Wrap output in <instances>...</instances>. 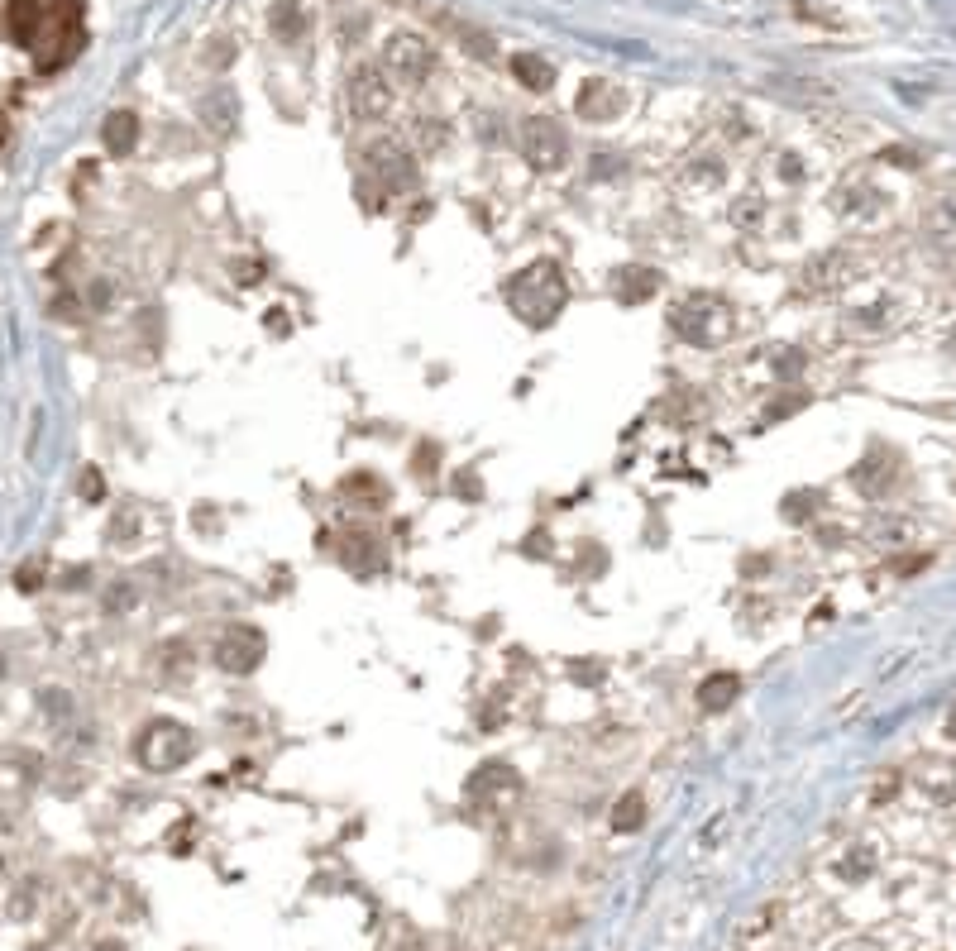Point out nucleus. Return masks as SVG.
<instances>
[{"mask_svg":"<svg viewBox=\"0 0 956 951\" xmlns=\"http://www.w3.org/2000/svg\"><path fill=\"white\" fill-rule=\"evenodd\" d=\"M39 579H44V564H24L20 569V588H34Z\"/></svg>","mask_w":956,"mask_h":951,"instance_id":"25","label":"nucleus"},{"mask_svg":"<svg viewBox=\"0 0 956 951\" xmlns=\"http://www.w3.org/2000/svg\"><path fill=\"white\" fill-rule=\"evenodd\" d=\"M273 34L297 39V34H302V10H297V5H278V10H273Z\"/></svg>","mask_w":956,"mask_h":951,"instance_id":"22","label":"nucleus"},{"mask_svg":"<svg viewBox=\"0 0 956 951\" xmlns=\"http://www.w3.org/2000/svg\"><path fill=\"white\" fill-rule=\"evenodd\" d=\"M340 493H345V498H359V502H388V488L373 474H349Z\"/></svg>","mask_w":956,"mask_h":951,"instance_id":"20","label":"nucleus"},{"mask_svg":"<svg viewBox=\"0 0 956 951\" xmlns=\"http://www.w3.org/2000/svg\"><path fill=\"white\" fill-rule=\"evenodd\" d=\"M947 736H952V741H956V713L947 717Z\"/></svg>","mask_w":956,"mask_h":951,"instance_id":"27","label":"nucleus"},{"mask_svg":"<svg viewBox=\"0 0 956 951\" xmlns=\"http://www.w3.org/2000/svg\"><path fill=\"white\" fill-rule=\"evenodd\" d=\"M187 756H192V732H187L182 722H173V717L149 722V727L139 732V741H134V760H139L144 770H153V775H168L177 765H187Z\"/></svg>","mask_w":956,"mask_h":951,"instance_id":"4","label":"nucleus"},{"mask_svg":"<svg viewBox=\"0 0 956 951\" xmlns=\"http://www.w3.org/2000/svg\"><path fill=\"white\" fill-rule=\"evenodd\" d=\"M431 67H435V48L421 34H392L383 44V72L392 82H402V87H421L431 77Z\"/></svg>","mask_w":956,"mask_h":951,"instance_id":"5","label":"nucleus"},{"mask_svg":"<svg viewBox=\"0 0 956 951\" xmlns=\"http://www.w3.org/2000/svg\"><path fill=\"white\" fill-rule=\"evenodd\" d=\"M512 77H517L526 91H550L555 87V67L545 63L541 53H517V58H512Z\"/></svg>","mask_w":956,"mask_h":951,"instance_id":"17","label":"nucleus"},{"mask_svg":"<svg viewBox=\"0 0 956 951\" xmlns=\"http://www.w3.org/2000/svg\"><path fill=\"white\" fill-rule=\"evenodd\" d=\"M522 153H526V163H531L536 173H555V168H565L569 139L550 115H531V120L522 125Z\"/></svg>","mask_w":956,"mask_h":951,"instance_id":"8","label":"nucleus"},{"mask_svg":"<svg viewBox=\"0 0 956 951\" xmlns=\"http://www.w3.org/2000/svg\"><path fill=\"white\" fill-rule=\"evenodd\" d=\"M861 951H870V947H861Z\"/></svg>","mask_w":956,"mask_h":951,"instance_id":"29","label":"nucleus"},{"mask_svg":"<svg viewBox=\"0 0 956 951\" xmlns=\"http://www.w3.org/2000/svg\"><path fill=\"white\" fill-rule=\"evenodd\" d=\"M101 139H106V149L120 158V153L134 149V139H139V115L134 110H110L106 125H101Z\"/></svg>","mask_w":956,"mask_h":951,"instance_id":"15","label":"nucleus"},{"mask_svg":"<svg viewBox=\"0 0 956 951\" xmlns=\"http://www.w3.org/2000/svg\"><path fill=\"white\" fill-rule=\"evenodd\" d=\"M263 650H268V641H263L259 627H230L216 641V665L225 674H254L263 665Z\"/></svg>","mask_w":956,"mask_h":951,"instance_id":"9","label":"nucleus"},{"mask_svg":"<svg viewBox=\"0 0 956 951\" xmlns=\"http://www.w3.org/2000/svg\"><path fill=\"white\" fill-rule=\"evenodd\" d=\"M574 106H579L584 120H598V125H603V120H617V115H622V106H627V91L612 87V82H603V77H593V82L579 87V101H574Z\"/></svg>","mask_w":956,"mask_h":951,"instance_id":"10","label":"nucleus"},{"mask_svg":"<svg viewBox=\"0 0 956 951\" xmlns=\"http://www.w3.org/2000/svg\"><path fill=\"white\" fill-rule=\"evenodd\" d=\"M201 120L211 125V130L220 134V139H230L239 125V101L230 96V91H211L206 101H201Z\"/></svg>","mask_w":956,"mask_h":951,"instance_id":"14","label":"nucleus"},{"mask_svg":"<svg viewBox=\"0 0 956 951\" xmlns=\"http://www.w3.org/2000/svg\"><path fill=\"white\" fill-rule=\"evenodd\" d=\"M5 139H10V120H5V110H0V149H5Z\"/></svg>","mask_w":956,"mask_h":951,"instance_id":"26","label":"nucleus"},{"mask_svg":"<svg viewBox=\"0 0 956 951\" xmlns=\"http://www.w3.org/2000/svg\"><path fill=\"white\" fill-rule=\"evenodd\" d=\"M928 230H933V235H947V230H956V196H942L933 211H928Z\"/></svg>","mask_w":956,"mask_h":951,"instance_id":"21","label":"nucleus"},{"mask_svg":"<svg viewBox=\"0 0 956 951\" xmlns=\"http://www.w3.org/2000/svg\"><path fill=\"white\" fill-rule=\"evenodd\" d=\"M364 163H369V177H378L388 192H412L416 182H421V168H416L412 149H407L402 139H373L369 153H364Z\"/></svg>","mask_w":956,"mask_h":951,"instance_id":"7","label":"nucleus"},{"mask_svg":"<svg viewBox=\"0 0 956 951\" xmlns=\"http://www.w3.org/2000/svg\"><path fill=\"white\" fill-rule=\"evenodd\" d=\"M569 287H565V273L555 268L550 259H536L531 268H522L517 278L507 282V306L522 316L526 325H550L555 316H560V306H565Z\"/></svg>","mask_w":956,"mask_h":951,"instance_id":"2","label":"nucleus"},{"mask_svg":"<svg viewBox=\"0 0 956 951\" xmlns=\"http://www.w3.org/2000/svg\"><path fill=\"white\" fill-rule=\"evenodd\" d=\"M847 278H851V263L837 259V254H827V259H818L813 268H808V287H818V292H827V287H842Z\"/></svg>","mask_w":956,"mask_h":951,"instance_id":"19","label":"nucleus"},{"mask_svg":"<svg viewBox=\"0 0 956 951\" xmlns=\"http://www.w3.org/2000/svg\"><path fill=\"white\" fill-rule=\"evenodd\" d=\"M612 287H617V297H622V302H646L651 292H660V273H655V268H636V263H631V268H622V273L612 278Z\"/></svg>","mask_w":956,"mask_h":951,"instance_id":"16","label":"nucleus"},{"mask_svg":"<svg viewBox=\"0 0 956 951\" xmlns=\"http://www.w3.org/2000/svg\"><path fill=\"white\" fill-rule=\"evenodd\" d=\"M421 144H426V149H445V125H431V120H421Z\"/></svg>","mask_w":956,"mask_h":951,"instance_id":"24","label":"nucleus"},{"mask_svg":"<svg viewBox=\"0 0 956 951\" xmlns=\"http://www.w3.org/2000/svg\"><path fill=\"white\" fill-rule=\"evenodd\" d=\"M641 822H646V794H641V789H627V794L617 799V808H612V827H617V832H641Z\"/></svg>","mask_w":956,"mask_h":951,"instance_id":"18","label":"nucleus"},{"mask_svg":"<svg viewBox=\"0 0 956 951\" xmlns=\"http://www.w3.org/2000/svg\"><path fill=\"white\" fill-rule=\"evenodd\" d=\"M522 779H517V770L512 765H502V760H488V765H478L474 775H469V799H488V794H512Z\"/></svg>","mask_w":956,"mask_h":951,"instance_id":"11","label":"nucleus"},{"mask_svg":"<svg viewBox=\"0 0 956 951\" xmlns=\"http://www.w3.org/2000/svg\"><path fill=\"white\" fill-rule=\"evenodd\" d=\"M670 325L679 330V340H689V345H722L737 330V311L722 297H713V292H698V297L674 306Z\"/></svg>","mask_w":956,"mask_h":951,"instance_id":"3","label":"nucleus"},{"mask_svg":"<svg viewBox=\"0 0 956 951\" xmlns=\"http://www.w3.org/2000/svg\"><path fill=\"white\" fill-rule=\"evenodd\" d=\"M82 498L101 502L106 498V483H101V469H82Z\"/></svg>","mask_w":956,"mask_h":951,"instance_id":"23","label":"nucleus"},{"mask_svg":"<svg viewBox=\"0 0 956 951\" xmlns=\"http://www.w3.org/2000/svg\"><path fill=\"white\" fill-rule=\"evenodd\" d=\"M737 693H741L737 674H708V679L698 684V708H703V713H727V708L737 703Z\"/></svg>","mask_w":956,"mask_h":951,"instance_id":"13","label":"nucleus"},{"mask_svg":"<svg viewBox=\"0 0 956 951\" xmlns=\"http://www.w3.org/2000/svg\"><path fill=\"white\" fill-rule=\"evenodd\" d=\"M349 115L354 120H383L392 110V77L383 72V63H364L349 72Z\"/></svg>","mask_w":956,"mask_h":951,"instance_id":"6","label":"nucleus"},{"mask_svg":"<svg viewBox=\"0 0 956 951\" xmlns=\"http://www.w3.org/2000/svg\"><path fill=\"white\" fill-rule=\"evenodd\" d=\"M856 488L866 493V498H880L885 488H890V478H894V459H890V450H870L861 464H856Z\"/></svg>","mask_w":956,"mask_h":951,"instance_id":"12","label":"nucleus"},{"mask_svg":"<svg viewBox=\"0 0 956 951\" xmlns=\"http://www.w3.org/2000/svg\"><path fill=\"white\" fill-rule=\"evenodd\" d=\"M87 0H10L5 34L34 58L39 72L67 67L87 44Z\"/></svg>","mask_w":956,"mask_h":951,"instance_id":"1","label":"nucleus"},{"mask_svg":"<svg viewBox=\"0 0 956 951\" xmlns=\"http://www.w3.org/2000/svg\"><path fill=\"white\" fill-rule=\"evenodd\" d=\"M96 951H120V947H115V942H101V947H96Z\"/></svg>","mask_w":956,"mask_h":951,"instance_id":"28","label":"nucleus"}]
</instances>
